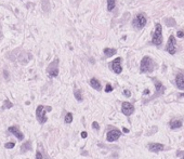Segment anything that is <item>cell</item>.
Here are the masks:
<instances>
[{
    "label": "cell",
    "instance_id": "obj_19",
    "mask_svg": "<svg viewBox=\"0 0 184 159\" xmlns=\"http://www.w3.org/2000/svg\"><path fill=\"white\" fill-rule=\"evenodd\" d=\"M165 23L167 26H170V27L176 26V24L174 19H172V17H167V19H165Z\"/></svg>",
    "mask_w": 184,
    "mask_h": 159
},
{
    "label": "cell",
    "instance_id": "obj_24",
    "mask_svg": "<svg viewBox=\"0 0 184 159\" xmlns=\"http://www.w3.org/2000/svg\"><path fill=\"white\" fill-rule=\"evenodd\" d=\"M113 90H114V89H113V87H112L111 83H107V84H106V87H105V92L109 93V92H112Z\"/></svg>",
    "mask_w": 184,
    "mask_h": 159
},
{
    "label": "cell",
    "instance_id": "obj_14",
    "mask_svg": "<svg viewBox=\"0 0 184 159\" xmlns=\"http://www.w3.org/2000/svg\"><path fill=\"white\" fill-rule=\"evenodd\" d=\"M89 83H90V86H91L94 90H96V91L102 90V84H101V82L96 79V78H91L90 81H89Z\"/></svg>",
    "mask_w": 184,
    "mask_h": 159
},
{
    "label": "cell",
    "instance_id": "obj_12",
    "mask_svg": "<svg viewBox=\"0 0 184 159\" xmlns=\"http://www.w3.org/2000/svg\"><path fill=\"white\" fill-rule=\"evenodd\" d=\"M147 148L152 153H159V151H164L165 146H164V144L161 143H150L147 145Z\"/></svg>",
    "mask_w": 184,
    "mask_h": 159
},
{
    "label": "cell",
    "instance_id": "obj_29",
    "mask_svg": "<svg viewBox=\"0 0 184 159\" xmlns=\"http://www.w3.org/2000/svg\"><path fill=\"white\" fill-rule=\"evenodd\" d=\"M80 135H81V137H82V139H87V136H88V133L86 132V131H82Z\"/></svg>",
    "mask_w": 184,
    "mask_h": 159
},
{
    "label": "cell",
    "instance_id": "obj_4",
    "mask_svg": "<svg viewBox=\"0 0 184 159\" xmlns=\"http://www.w3.org/2000/svg\"><path fill=\"white\" fill-rule=\"evenodd\" d=\"M152 43L155 45H160L162 43V28H161V24L159 23L155 24V31L152 38Z\"/></svg>",
    "mask_w": 184,
    "mask_h": 159
},
{
    "label": "cell",
    "instance_id": "obj_2",
    "mask_svg": "<svg viewBox=\"0 0 184 159\" xmlns=\"http://www.w3.org/2000/svg\"><path fill=\"white\" fill-rule=\"evenodd\" d=\"M154 70V61L150 56H144L140 63V73L146 74Z\"/></svg>",
    "mask_w": 184,
    "mask_h": 159
},
{
    "label": "cell",
    "instance_id": "obj_23",
    "mask_svg": "<svg viewBox=\"0 0 184 159\" xmlns=\"http://www.w3.org/2000/svg\"><path fill=\"white\" fill-rule=\"evenodd\" d=\"M14 146H15V143H14V142H10V143H6V144H4V147L7 148V149L13 148Z\"/></svg>",
    "mask_w": 184,
    "mask_h": 159
},
{
    "label": "cell",
    "instance_id": "obj_20",
    "mask_svg": "<svg viewBox=\"0 0 184 159\" xmlns=\"http://www.w3.org/2000/svg\"><path fill=\"white\" fill-rule=\"evenodd\" d=\"M64 122L69 125V123H72L73 122V114L72 113H67L65 115V118H64Z\"/></svg>",
    "mask_w": 184,
    "mask_h": 159
},
{
    "label": "cell",
    "instance_id": "obj_7",
    "mask_svg": "<svg viewBox=\"0 0 184 159\" xmlns=\"http://www.w3.org/2000/svg\"><path fill=\"white\" fill-rule=\"evenodd\" d=\"M166 51L168 53H170L171 55H174L176 53V38L173 35H171L168 39V42L166 45Z\"/></svg>",
    "mask_w": 184,
    "mask_h": 159
},
{
    "label": "cell",
    "instance_id": "obj_11",
    "mask_svg": "<svg viewBox=\"0 0 184 159\" xmlns=\"http://www.w3.org/2000/svg\"><path fill=\"white\" fill-rule=\"evenodd\" d=\"M8 132L12 133V134L15 136V137L19 141H23L24 140V134L22 133V131L20 130L17 126H11V127H9V128H8Z\"/></svg>",
    "mask_w": 184,
    "mask_h": 159
},
{
    "label": "cell",
    "instance_id": "obj_21",
    "mask_svg": "<svg viewBox=\"0 0 184 159\" xmlns=\"http://www.w3.org/2000/svg\"><path fill=\"white\" fill-rule=\"evenodd\" d=\"M115 8V0H107V10L112 11Z\"/></svg>",
    "mask_w": 184,
    "mask_h": 159
},
{
    "label": "cell",
    "instance_id": "obj_25",
    "mask_svg": "<svg viewBox=\"0 0 184 159\" xmlns=\"http://www.w3.org/2000/svg\"><path fill=\"white\" fill-rule=\"evenodd\" d=\"M92 128L94 129V130H96V131H99L100 130V126H99V123L96 121H93L92 122Z\"/></svg>",
    "mask_w": 184,
    "mask_h": 159
},
{
    "label": "cell",
    "instance_id": "obj_8",
    "mask_svg": "<svg viewBox=\"0 0 184 159\" xmlns=\"http://www.w3.org/2000/svg\"><path fill=\"white\" fill-rule=\"evenodd\" d=\"M109 68H111L113 72L119 75L123 72V66H121V57H117L115 60L109 63Z\"/></svg>",
    "mask_w": 184,
    "mask_h": 159
},
{
    "label": "cell",
    "instance_id": "obj_9",
    "mask_svg": "<svg viewBox=\"0 0 184 159\" xmlns=\"http://www.w3.org/2000/svg\"><path fill=\"white\" fill-rule=\"evenodd\" d=\"M121 131L120 130H118V129H112V130H109L107 132V134H106V141L107 142H115V141H117L121 136Z\"/></svg>",
    "mask_w": 184,
    "mask_h": 159
},
{
    "label": "cell",
    "instance_id": "obj_34",
    "mask_svg": "<svg viewBox=\"0 0 184 159\" xmlns=\"http://www.w3.org/2000/svg\"><path fill=\"white\" fill-rule=\"evenodd\" d=\"M181 159H184V155H183V156H182V158H181Z\"/></svg>",
    "mask_w": 184,
    "mask_h": 159
},
{
    "label": "cell",
    "instance_id": "obj_30",
    "mask_svg": "<svg viewBox=\"0 0 184 159\" xmlns=\"http://www.w3.org/2000/svg\"><path fill=\"white\" fill-rule=\"evenodd\" d=\"M3 76H4V78H6V79L9 80V74H8L7 70H3Z\"/></svg>",
    "mask_w": 184,
    "mask_h": 159
},
{
    "label": "cell",
    "instance_id": "obj_10",
    "mask_svg": "<svg viewBox=\"0 0 184 159\" xmlns=\"http://www.w3.org/2000/svg\"><path fill=\"white\" fill-rule=\"evenodd\" d=\"M121 113H123L125 116H127V117L131 116V115L134 113L133 104H131V103L129 102H123V104H121Z\"/></svg>",
    "mask_w": 184,
    "mask_h": 159
},
{
    "label": "cell",
    "instance_id": "obj_3",
    "mask_svg": "<svg viewBox=\"0 0 184 159\" xmlns=\"http://www.w3.org/2000/svg\"><path fill=\"white\" fill-rule=\"evenodd\" d=\"M153 80H154V84H155V93L148 98V101H152V100H155V98H160L161 95H164V93H165V91H166V87L159 80L156 79V78H153ZM148 101H146V102H148Z\"/></svg>",
    "mask_w": 184,
    "mask_h": 159
},
{
    "label": "cell",
    "instance_id": "obj_32",
    "mask_svg": "<svg viewBox=\"0 0 184 159\" xmlns=\"http://www.w3.org/2000/svg\"><path fill=\"white\" fill-rule=\"evenodd\" d=\"M123 131L125 133H128V132H129V130H128L127 128H123Z\"/></svg>",
    "mask_w": 184,
    "mask_h": 159
},
{
    "label": "cell",
    "instance_id": "obj_15",
    "mask_svg": "<svg viewBox=\"0 0 184 159\" xmlns=\"http://www.w3.org/2000/svg\"><path fill=\"white\" fill-rule=\"evenodd\" d=\"M169 126H170V128L171 129H179L182 127V121L181 120H178V119H173V120H171L170 122H169Z\"/></svg>",
    "mask_w": 184,
    "mask_h": 159
},
{
    "label": "cell",
    "instance_id": "obj_22",
    "mask_svg": "<svg viewBox=\"0 0 184 159\" xmlns=\"http://www.w3.org/2000/svg\"><path fill=\"white\" fill-rule=\"evenodd\" d=\"M3 107L4 108H12V107H13V104H12L11 102H10V101H9L8 98H6V100H4V102H3Z\"/></svg>",
    "mask_w": 184,
    "mask_h": 159
},
{
    "label": "cell",
    "instance_id": "obj_33",
    "mask_svg": "<svg viewBox=\"0 0 184 159\" xmlns=\"http://www.w3.org/2000/svg\"><path fill=\"white\" fill-rule=\"evenodd\" d=\"M179 98H184V93H182V94H179Z\"/></svg>",
    "mask_w": 184,
    "mask_h": 159
},
{
    "label": "cell",
    "instance_id": "obj_31",
    "mask_svg": "<svg viewBox=\"0 0 184 159\" xmlns=\"http://www.w3.org/2000/svg\"><path fill=\"white\" fill-rule=\"evenodd\" d=\"M144 94H150V90H148V89H146V90L144 91Z\"/></svg>",
    "mask_w": 184,
    "mask_h": 159
},
{
    "label": "cell",
    "instance_id": "obj_5",
    "mask_svg": "<svg viewBox=\"0 0 184 159\" xmlns=\"http://www.w3.org/2000/svg\"><path fill=\"white\" fill-rule=\"evenodd\" d=\"M59 63H60L59 59H55V60H53L50 63V64L48 65V67H47L46 72H47V74H48V76H49V77H51V78H53V77H58L59 73H60Z\"/></svg>",
    "mask_w": 184,
    "mask_h": 159
},
{
    "label": "cell",
    "instance_id": "obj_6",
    "mask_svg": "<svg viewBox=\"0 0 184 159\" xmlns=\"http://www.w3.org/2000/svg\"><path fill=\"white\" fill-rule=\"evenodd\" d=\"M146 23H147V20H146L145 14L144 13H139L132 21V26L137 29H142L143 27L146 25Z\"/></svg>",
    "mask_w": 184,
    "mask_h": 159
},
{
    "label": "cell",
    "instance_id": "obj_16",
    "mask_svg": "<svg viewBox=\"0 0 184 159\" xmlns=\"http://www.w3.org/2000/svg\"><path fill=\"white\" fill-rule=\"evenodd\" d=\"M33 146H31V141H27L25 143H23V145L21 146V153H25L27 151H31Z\"/></svg>",
    "mask_w": 184,
    "mask_h": 159
},
{
    "label": "cell",
    "instance_id": "obj_26",
    "mask_svg": "<svg viewBox=\"0 0 184 159\" xmlns=\"http://www.w3.org/2000/svg\"><path fill=\"white\" fill-rule=\"evenodd\" d=\"M123 95L127 96V98H130L131 96V92L129 90H123Z\"/></svg>",
    "mask_w": 184,
    "mask_h": 159
},
{
    "label": "cell",
    "instance_id": "obj_28",
    "mask_svg": "<svg viewBox=\"0 0 184 159\" xmlns=\"http://www.w3.org/2000/svg\"><path fill=\"white\" fill-rule=\"evenodd\" d=\"M36 159H42V154L40 153V151H36Z\"/></svg>",
    "mask_w": 184,
    "mask_h": 159
},
{
    "label": "cell",
    "instance_id": "obj_1",
    "mask_svg": "<svg viewBox=\"0 0 184 159\" xmlns=\"http://www.w3.org/2000/svg\"><path fill=\"white\" fill-rule=\"evenodd\" d=\"M52 107L51 106H45V105H38L36 108V119L40 125H45L48 120L47 118V113L51 112Z\"/></svg>",
    "mask_w": 184,
    "mask_h": 159
},
{
    "label": "cell",
    "instance_id": "obj_13",
    "mask_svg": "<svg viewBox=\"0 0 184 159\" xmlns=\"http://www.w3.org/2000/svg\"><path fill=\"white\" fill-rule=\"evenodd\" d=\"M176 86L180 90H184V73H178L174 79Z\"/></svg>",
    "mask_w": 184,
    "mask_h": 159
},
{
    "label": "cell",
    "instance_id": "obj_18",
    "mask_svg": "<svg viewBox=\"0 0 184 159\" xmlns=\"http://www.w3.org/2000/svg\"><path fill=\"white\" fill-rule=\"evenodd\" d=\"M74 96H75V98H76L78 102H82V100H84V96H82L80 89H76V90L74 91Z\"/></svg>",
    "mask_w": 184,
    "mask_h": 159
},
{
    "label": "cell",
    "instance_id": "obj_17",
    "mask_svg": "<svg viewBox=\"0 0 184 159\" xmlns=\"http://www.w3.org/2000/svg\"><path fill=\"white\" fill-rule=\"evenodd\" d=\"M103 52L106 57H111V56H113V55H115L116 53H117V50L112 49V48H105V49L103 50Z\"/></svg>",
    "mask_w": 184,
    "mask_h": 159
},
{
    "label": "cell",
    "instance_id": "obj_27",
    "mask_svg": "<svg viewBox=\"0 0 184 159\" xmlns=\"http://www.w3.org/2000/svg\"><path fill=\"white\" fill-rule=\"evenodd\" d=\"M176 36L179 38H183L184 37V31L183 30H179L178 33H176Z\"/></svg>",
    "mask_w": 184,
    "mask_h": 159
}]
</instances>
